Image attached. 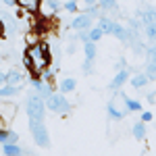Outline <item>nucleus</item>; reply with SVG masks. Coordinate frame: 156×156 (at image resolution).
<instances>
[{"label":"nucleus","instance_id":"f257e3e1","mask_svg":"<svg viewBox=\"0 0 156 156\" xmlns=\"http://www.w3.org/2000/svg\"><path fill=\"white\" fill-rule=\"evenodd\" d=\"M23 60H25V67L34 75H40L44 69H48L52 65V52H50V46L46 42H37L34 46H27L23 54Z\"/></svg>","mask_w":156,"mask_h":156},{"label":"nucleus","instance_id":"f03ea898","mask_svg":"<svg viewBox=\"0 0 156 156\" xmlns=\"http://www.w3.org/2000/svg\"><path fill=\"white\" fill-rule=\"evenodd\" d=\"M44 106H46V110H50V112H54V115H69L73 110L71 102L65 98V94H50L48 98H44Z\"/></svg>","mask_w":156,"mask_h":156},{"label":"nucleus","instance_id":"7ed1b4c3","mask_svg":"<svg viewBox=\"0 0 156 156\" xmlns=\"http://www.w3.org/2000/svg\"><path fill=\"white\" fill-rule=\"evenodd\" d=\"M25 110H27V119L31 121H44L46 117V106H44V98H40L37 94H29L25 100Z\"/></svg>","mask_w":156,"mask_h":156},{"label":"nucleus","instance_id":"20e7f679","mask_svg":"<svg viewBox=\"0 0 156 156\" xmlns=\"http://www.w3.org/2000/svg\"><path fill=\"white\" fill-rule=\"evenodd\" d=\"M29 131H31V137L40 148H48L50 146V133L44 125V121H31L29 123Z\"/></svg>","mask_w":156,"mask_h":156},{"label":"nucleus","instance_id":"39448f33","mask_svg":"<svg viewBox=\"0 0 156 156\" xmlns=\"http://www.w3.org/2000/svg\"><path fill=\"white\" fill-rule=\"evenodd\" d=\"M144 56H146V77H148V81H154L156 79V48H154V44L146 46Z\"/></svg>","mask_w":156,"mask_h":156},{"label":"nucleus","instance_id":"423d86ee","mask_svg":"<svg viewBox=\"0 0 156 156\" xmlns=\"http://www.w3.org/2000/svg\"><path fill=\"white\" fill-rule=\"evenodd\" d=\"M2 27H4V36L9 37H15L19 34V19L15 17V15H4V19H2Z\"/></svg>","mask_w":156,"mask_h":156},{"label":"nucleus","instance_id":"0eeeda50","mask_svg":"<svg viewBox=\"0 0 156 156\" xmlns=\"http://www.w3.org/2000/svg\"><path fill=\"white\" fill-rule=\"evenodd\" d=\"M129 75H131V71H129L127 67H125V69H119V71H117V75H115V79L108 83V90H110V92H117V90H121L123 85L127 83Z\"/></svg>","mask_w":156,"mask_h":156},{"label":"nucleus","instance_id":"6e6552de","mask_svg":"<svg viewBox=\"0 0 156 156\" xmlns=\"http://www.w3.org/2000/svg\"><path fill=\"white\" fill-rule=\"evenodd\" d=\"M92 23H94V17H90L87 12H79L77 17H73L71 29H90Z\"/></svg>","mask_w":156,"mask_h":156},{"label":"nucleus","instance_id":"1a4fd4ad","mask_svg":"<svg viewBox=\"0 0 156 156\" xmlns=\"http://www.w3.org/2000/svg\"><path fill=\"white\" fill-rule=\"evenodd\" d=\"M15 6H19L21 11L29 12V15H36L42 9V0H15Z\"/></svg>","mask_w":156,"mask_h":156},{"label":"nucleus","instance_id":"9d476101","mask_svg":"<svg viewBox=\"0 0 156 156\" xmlns=\"http://www.w3.org/2000/svg\"><path fill=\"white\" fill-rule=\"evenodd\" d=\"M127 83L131 85L133 90H144L146 85L150 83L148 81V77H146V73H133V75H129V79H127Z\"/></svg>","mask_w":156,"mask_h":156},{"label":"nucleus","instance_id":"9b49d317","mask_svg":"<svg viewBox=\"0 0 156 156\" xmlns=\"http://www.w3.org/2000/svg\"><path fill=\"white\" fill-rule=\"evenodd\" d=\"M15 112H17V106L15 104H2L0 106V123L2 125H9L15 119Z\"/></svg>","mask_w":156,"mask_h":156},{"label":"nucleus","instance_id":"f8f14e48","mask_svg":"<svg viewBox=\"0 0 156 156\" xmlns=\"http://www.w3.org/2000/svg\"><path fill=\"white\" fill-rule=\"evenodd\" d=\"M110 34L117 37L119 42H123V44H127V42H129V29H127L125 25L117 23V21L112 23V29H110Z\"/></svg>","mask_w":156,"mask_h":156},{"label":"nucleus","instance_id":"ddd939ff","mask_svg":"<svg viewBox=\"0 0 156 156\" xmlns=\"http://www.w3.org/2000/svg\"><path fill=\"white\" fill-rule=\"evenodd\" d=\"M2 154H6V156H21V154H25V150L17 144V142H4V144H2Z\"/></svg>","mask_w":156,"mask_h":156},{"label":"nucleus","instance_id":"4468645a","mask_svg":"<svg viewBox=\"0 0 156 156\" xmlns=\"http://www.w3.org/2000/svg\"><path fill=\"white\" fill-rule=\"evenodd\" d=\"M19 92H21L19 85H11V83H2L0 85V98H2V100H9V98L19 96Z\"/></svg>","mask_w":156,"mask_h":156},{"label":"nucleus","instance_id":"2eb2a0df","mask_svg":"<svg viewBox=\"0 0 156 156\" xmlns=\"http://www.w3.org/2000/svg\"><path fill=\"white\" fill-rule=\"evenodd\" d=\"M77 90V81L73 79V77H62L58 81V92L60 94H71Z\"/></svg>","mask_w":156,"mask_h":156},{"label":"nucleus","instance_id":"dca6fc26","mask_svg":"<svg viewBox=\"0 0 156 156\" xmlns=\"http://www.w3.org/2000/svg\"><path fill=\"white\" fill-rule=\"evenodd\" d=\"M131 135L137 140V142H142V140H146V135H148V127H146L144 121H137V123H133L131 127Z\"/></svg>","mask_w":156,"mask_h":156},{"label":"nucleus","instance_id":"f3484780","mask_svg":"<svg viewBox=\"0 0 156 156\" xmlns=\"http://www.w3.org/2000/svg\"><path fill=\"white\" fill-rule=\"evenodd\" d=\"M123 102H125V110L127 112H140L142 110V102L135 100V98H129V96L123 94Z\"/></svg>","mask_w":156,"mask_h":156},{"label":"nucleus","instance_id":"a211bd4d","mask_svg":"<svg viewBox=\"0 0 156 156\" xmlns=\"http://www.w3.org/2000/svg\"><path fill=\"white\" fill-rule=\"evenodd\" d=\"M98 6L104 12H119V2L117 0H98Z\"/></svg>","mask_w":156,"mask_h":156},{"label":"nucleus","instance_id":"6ab92c4d","mask_svg":"<svg viewBox=\"0 0 156 156\" xmlns=\"http://www.w3.org/2000/svg\"><path fill=\"white\" fill-rule=\"evenodd\" d=\"M21 81H23V73L17 71V69H12V71L6 73V81L4 83H11V85H21Z\"/></svg>","mask_w":156,"mask_h":156},{"label":"nucleus","instance_id":"aec40b11","mask_svg":"<svg viewBox=\"0 0 156 156\" xmlns=\"http://www.w3.org/2000/svg\"><path fill=\"white\" fill-rule=\"evenodd\" d=\"M52 92H54V85L48 83V81H42V83L36 87V94H37L40 98H48Z\"/></svg>","mask_w":156,"mask_h":156},{"label":"nucleus","instance_id":"412c9836","mask_svg":"<svg viewBox=\"0 0 156 156\" xmlns=\"http://www.w3.org/2000/svg\"><path fill=\"white\" fill-rule=\"evenodd\" d=\"M112 23H115V21H112V19H108L106 15H100V17H98V27L104 31V36H106V34H110V29H112Z\"/></svg>","mask_w":156,"mask_h":156},{"label":"nucleus","instance_id":"4be33fe9","mask_svg":"<svg viewBox=\"0 0 156 156\" xmlns=\"http://www.w3.org/2000/svg\"><path fill=\"white\" fill-rule=\"evenodd\" d=\"M83 54H85V58L96 60V54H98L96 42H83Z\"/></svg>","mask_w":156,"mask_h":156},{"label":"nucleus","instance_id":"5701e85b","mask_svg":"<svg viewBox=\"0 0 156 156\" xmlns=\"http://www.w3.org/2000/svg\"><path fill=\"white\" fill-rule=\"evenodd\" d=\"M102 37H104V31H102L98 25H96V27H90V29H87V40H90V42H100Z\"/></svg>","mask_w":156,"mask_h":156},{"label":"nucleus","instance_id":"b1692460","mask_svg":"<svg viewBox=\"0 0 156 156\" xmlns=\"http://www.w3.org/2000/svg\"><path fill=\"white\" fill-rule=\"evenodd\" d=\"M44 4H46L50 15H56L58 11H62V2L60 0H44Z\"/></svg>","mask_w":156,"mask_h":156},{"label":"nucleus","instance_id":"393cba45","mask_svg":"<svg viewBox=\"0 0 156 156\" xmlns=\"http://www.w3.org/2000/svg\"><path fill=\"white\" fill-rule=\"evenodd\" d=\"M25 42H27V46H34V44H37L40 42V34L37 31H27V36H25Z\"/></svg>","mask_w":156,"mask_h":156},{"label":"nucleus","instance_id":"a878e982","mask_svg":"<svg viewBox=\"0 0 156 156\" xmlns=\"http://www.w3.org/2000/svg\"><path fill=\"white\" fill-rule=\"evenodd\" d=\"M62 9L67 12H77L79 4H77V0H65V2H62Z\"/></svg>","mask_w":156,"mask_h":156},{"label":"nucleus","instance_id":"bb28decb","mask_svg":"<svg viewBox=\"0 0 156 156\" xmlns=\"http://www.w3.org/2000/svg\"><path fill=\"white\" fill-rule=\"evenodd\" d=\"M40 77H42V81H48V83H54V71L52 69H44V71L40 73Z\"/></svg>","mask_w":156,"mask_h":156},{"label":"nucleus","instance_id":"cd10ccee","mask_svg":"<svg viewBox=\"0 0 156 156\" xmlns=\"http://www.w3.org/2000/svg\"><path fill=\"white\" fill-rule=\"evenodd\" d=\"M81 73H83V75L94 73V60H92V58H85L83 60V65H81Z\"/></svg>","mask_w":156,"mask_h":156},{"label":"nucleus","instance_id":"c85d7f7f","mask_svg":"<svg viewBox=\"0 0 156 156\" xmlns=\"http://www.w3.org/2000/svg\"><path fill=\"white\" fill-rule=\"evenodd\" d=\"M75 52H77V40H75V37H73V42H69V44H67V48H65V54H75Z\"/></svg>","mask_w":156,"mask_h":156},{"label":"nucleus","instance_id":"c756f323","mask_svg":"<svg viewBox=\"0 0 156 156\" xmlns=\"http://www.w3.org/2000/svg\"><path fill=\"white\" fill-rule=\"evenodd\" d=\"M152 119H154V112H152V110H144V112H142V121H144V123H150Z\"/></svg>","mask_w":156,"mask_h":156},{"label":"nucleus","instance_id":"7c9ffc66","mask_svg":"<svg viewBox=\"0 0 156 156\" xmlns=\"http://www.w3.org/2000/svg\"><path fill=\"white\" fill-rule=\"evenodd\" d=\"M6 140H9V129H6V127H2V125H0V144H4V142H6Z\"/></svg>","mask_w":156,"mask_h":156},{"label":"nucleus","instance_id":"2f4dec72","mask_svg":"<svg viewBox=\"0 0 156 156\" xmlns=\"http://www.w3.org/2000/svg\"><path fill=\"white\" fill-rule=\"evenodd\" d=\"M146 100H148V104H156V94L152 92V90L148 92V96H146Z\"/></svg>","mask_w":156,"mask_h":156},{"label":"nucleus","instance_id":"473e14b6","mask_svg":"<svg viewBox=\"0 0 156 156\" xmlns=\"http://www.w3.org/2000/svg\"><path fill=\"white\" fill-rule=\"evenodd\" d=\"M125 67H127V60H125V58H119V60H117V65H115L117 71H119V69H125Z\"/></svg>","mask_w":156,"mask_h":156},{"label":"nucleus","instance_id":"72a5a7b5","mask_svg":"<svg viewBox=\"0 0 156 156\" xmlns=\"http://www.w3.org/2000/svg\"><path fill=\"white\" fill-rule=\"evenodd\" d=\"M96 2H98V0H79L77 4H81V6L85 9V6H90V4H96Z\"/></svg>","mask_w":156,"mask_h":156},{"label":"nucleus","instance_id":"f704fd0d","mask_svg":"<svg viewBox=\"0 0 156 156\" xmlns=\"http://www.w3.org/2000/svg\"><path fill=\"white\" fill-rule=\"evenodd\" d=\"M4 81H6V73H2V71H0V85L4 83Z\"/></svg>","mask_w":156,"mask_h":156},{"label":"nucleus","instance_id":"c9c22d12","mask_svg":"<svg viewBox=\"0 0 156 156\" xmlns=\"http://www.w3.org/2000/svg\"><path fill=\"white\" fill-rule=\"evenodd\" d=\"M2 2H4L6 6H15V0H2Z\"/></svg>","mask_w":156,"mask_h":156},{"label":"nucleus","instance_id":"e433bc0d","mask_svg":"<svg viewBox=\"0 0 156 156\" xmlns=\"http://www.w3.org/2000/svg\"><path fill=\"white\" fill-rule=\"evenodd\" d=\"M4 37V27H2V19H0V40Z\"/></svg>","mask_w":156,"mask_h":156}]
</instances>
